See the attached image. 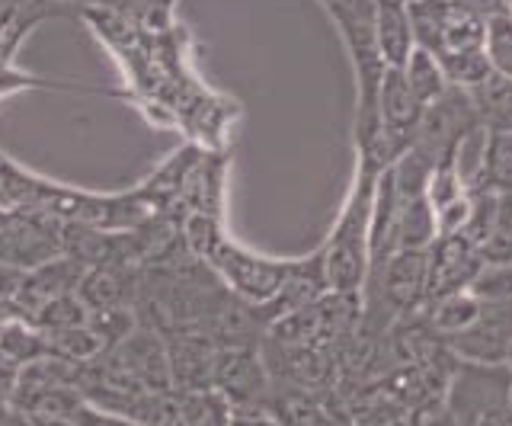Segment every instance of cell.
I'll list each match as a JSON object with an SVG mask.
<instances>
[{
  "label": "cell",
  "instance_id": "6da1fadb",
  "mask_svg": "<svg viewBox=\"0 0 512 426\" xmlns=\"http://www.w3.org/2000/svg\"><path fill=\"white\" fill-rule=\"evenodd\" d=\"M183 241L192 257L208 263V270L218 273L224 286L244 298V302H250L253 308L269 305L272 298L288 286V279L295 273V263L256 257L240 244H234L228 234H224L221 218H212V215L189 212L183 218Z\"/></svg>",
  "mask_w": 512,
  "mask_h": 426
},
{
  "label": "cell",
  "instance_id": "7a4b0ae2",
  "mask_svg": "<svg viewBox=\"0 0 512 426\" xmlns=\"http://www.w3.org/2000/svg\"><path fill=\"white\" fill-rule=\"evenodd\" d=\"M378 173L381 170L375 164L359 161L356 186H352L340 222L324 247L327 289L336 295H359L368 282V228H372Z\"/></svg>",
  "mask_w": 512,
  "mask_h": 426
},
{
  "label": "cell",
  "instance_id": "3957f363",
  "mask_svg": "<svg viewBox=\"0 0 512 426\" xmlns=\"http://www.w3.org/2000/svg\"><path fill=\"white\" fill-rule=\"evenodd\" d=\"M407 10L416 45L429 49L439 61L484 49L487 17L468 0H410Z\"/></svg>",
  "mask_w": 512,
  "mask_h": 426
},
{
  "label": "cell",
  "instance_id": "277c9868",
  "mask_svg": "<svg viewBox=\"0 0 512 426\" xmlns=\"http://www.w3.org/2000/svg\"><path fill=\"white\" fill-rule=\"evenodd\" d=\"M477 122L480 119H477L471 93L464 87H448L436 103L426 106L410 148L426 154L432 164H442V161H448V154H452V148L458 145V138L468 129H474Z\"/></svg>",
  "mask_w": 512,
  "mask_h": 426
},
{
  "label": "cell",
  "instance_id": "5b68a950",
  "mask_svg": "<svg viewBox=\"0 0 512 426\" xmlns=\"http://www.w3.org/2000/svg\"><path fill=\"white\" fill-rule=\"evenodd\" d=\"M426 113V103L410 90L407 77L400 68H384L378 87V116L381 132L388 148L394 151V161L413 145V135L420 129V119Z\"/></svg>",
  "mask_w": 512,
  "mask_h": 426
},
{
  "label": "cell",
  "instance_id": "8992f818",
  "mask_svg": "<svg viewBox=\"0 0 512 426\" xmlns=\"http://www.w3.org/2000/svg\"><path fill=\"white\" fill-rule=\"evenodd\" d=\"M512 343V298L503 302H480L477 321L448 337V346L458 359L468 362H506V350Z\"/></svg>",
  "mask_w": 512,
  "mask_h": 426
},
{
  "label": "cell",
  "instance_id": "52a82bcc",
  "mask_svg": "<svg viewBox=\"0 0 512 426\" xmlns=\"http://www.w3.org/2000/svg\"><path fill=\"white\" fill-rule=\"evenodd\" d=\"M480 257L477 244L468 234H442L436 244L429 247V282H426V302L452 292H464L477 276Z\"/></svg>",
  "mask_w": 512,
  "mask_h": 426
},
{
  "label": "cell",
  "instance_id": "ba28073f",
  "mask_svg": "<svg viewBox=\"0 0 512 426\" xmlns=\"http://www.w3.org/2000/svg\"><path fill=\"white\" fill-rule=\"evenodd\" d=\"M368 279L378 282V289L397 314L426 305V282H429V250H397L384 260Z\"/></svg>",
  "mask_w": 512,
  "mask_h": 426
},
{
  "label": "cell",
  "instance_id": "9c48e42d",
  "mask_svg": "<svg viewBox=\"0 0 512 426\" xmlns=\"http://www.w3.org/2000/svg\"><path fill=\"white\" fill-rule=\"evenodd\" d=\"M84 273H87V263H80L71 254H58V257L26 270L23 282H20V292H16V305H20L23 318L29 321L32 314L52 302V298L74 295L80 289Z\"/></svg>",
  "mask_w": 512,
  "mask_h": 426
},
{
  "label": "cell",
  "instance_id": "30bf717a",
  "mask_svg": "<svg viewBox=\"0 0 512 426\" xmlns=\"http://www.w3.org/2000/svg\"><path fill=\"white\" fill-rule=\"evenodd\" d=\"M212 385L231 401L234 410H244V404H253L263 398L266 375H263L260 359L253 356V350L231 346V350H218V356H215Z\"/></svg>",
  "mask_w": 512,
  "mask_h": 426
},
{
  "label": "cell",
  "instance_id": "8fae6325",
  "mask_svg": "<svg viewBox=\"0 0 512 426\" xmlns=\"http://www.w3.org/2000/svg\"><path fill=\"white\" fill-rule=\"evenodd\" d=\"M234 407L224 394L208 388H183L176 398H164L157 426H231Z\"/></svg>",
  "mask_w": 512,
  "mask_h": 426
},
{
  "label": "cell",
  "instance_id": "7c38bea8",
  "mask_svg": "<svg viewBox=\"0 0 512 426\" xmlns=\"http://www.w3.org/2000/svg\"><path fill=\"white\" fill-rule=\"evenodd\" d=\"M224 173H228V157L221 151H202L199 161L192 164L189 177L183 183L180 205L183 215L199 212L221 218V202H224Z\"/></svg>",
  "mask_w": 512,
  "mask_h": 426
},
{
  "label": "cell",
  "instance_id": "4fadbf2b",
  "mask_svg": "<svg viewBox=\"0 0 512 426\" xmlns=\"http://www.w3.org/2000/svg\"><path fill=\"white\" fill-rule=\"evenodd\" d=\"M80 302L87 308H116L132 305L138 295L135 266L132 263H96L87 266L84 279H80Z\"/></svg>",
  "mask_w": 512,
  "mask_h": 426
},
{
  "label": "cell",
  "instance_id": "5bb4252c",
  "mask_svg": "<svg viewBox=\"0 0 512 426\" xmlns=\"http://www.w3.org/2000/svg\"><path fill=\"white\" fill-rule=\"evenodd\" d=\"M375 36L378 52L388 68H404L410 52L416 49L410 10L400 0H375Z\"/></svg>",
  "mask_w": 512,
  "mask_h": 426
},
{
  "label": "cell",
  "instance_id": "9a60e30c",
  "mask_svg": "<svg viewBox=\"0 0 512 426\" xmlns=\"http://www.w3.org/2000/svg\"><path fill=\"white\" fill-rule=\"evenodd\" d=\"M397 250H429L439 238V218L432 209L429 196H410L400 199L397 196Z\"/></svg>",
  "mask_w": 512,
  "mask_h": 426
},
{
  "label": "cell",
  "instance_id": "2e32d148",
  "mask_svg": "<svg viewBox=\"0 0 512 426\" xmlns=\"http://www.w3.org/2000/svg\"><path fill=\"white\" fill-rule=\"evenodd\" d=\"M468 93L480 125H487L490 132H512V77L490 71L487 81H480Z\"/></svg>",
  "mask_w": 512,
  "mask_h": 426
},
{
  "label": "cell",
  "instance_id": "e0dca14e",
  "mask_svg": "<svg viewBox=\"0 0 512 426\" xmlns=\"http://www.w3.org/2000/svg\"><path fill=\"white\" fill-rule=\"evenodd\" d=\"M426 308H429V311H426L429 327L448 340V337L461 334V330H468V327L477 321V314H480V298L464 289V292H452V295L432 298V302H426Z\"/></svg>",
  "mask_w": 512,
  "mask_h": 426
},
{
  "label": "cell",
  "instance_id": "ac0fdd59",
  "mask_svg": "<svg viewBox=\"0 0 512 426\" xmlns=\"http://www.w3.org/2000/svg\"><path fill=\"white\" fill-rule=\"evenodd\" d=\"M487 141H490V129L477 122L474 129H468L458 138V145L452 148V154H448V164H452V170L458 173V180L464 183L468 193H474V189L484 186Z\"/></svg>",
  "mask_w": 512,
  "mask_h": 426
},
{
  "label": "cell",
  "instance_id": "d6986e66",
  "mask_svg": "<svg viewBox=\"0 0 512 426\" xmlns=\"http://www.w3.org/2000/svg\"><path fill=\"white\" fill-rule=\"evenodd\" d=\"M404 71V77H407V84H410V90L420 97L426 106L429 103H436L442 93L452 87L448 84V77H445V71H442V61L432 55L429 49H423V45H416V49L410 52V58H407V65L400 68Z\"/></svg>",
  "mask_w": 512,
  "mask_h": 426
},
{
  "label": "cell",
  "instance_id": "ffe728a7",
  "mask_svg": "<svg viewBox=\"0 0 512 426\" xmlns=\"http://www.w3.org/2000/svg\"><path fill=\"white\" fill-rule=\"evenodd\" d=\"M0 353L16 366H26L32 359L48 356V343L42 330L26 318H7L0 324Z\"/></svg>",
  "mask_w": 512,
  "mask_h": 426
},
{
  "label": "cell",
  "instance_id": "44dd1931",
  "mask_svg": "<svg viewBox=\"0 0 512 426\" xmlns=\"http://www.w3.org/2000/svg\"><path fill=\"white\" fill-rule=\"evenodd\" d=\"M484 186L500 196H512V132H490Z\"/></svg>",
  "mask_w": 512,
  "mask_h": 426
},
{
  "label": "cell",
  "instance_id": "7402d4cb",
  "mask_svg": "<svg viewBox=\"0 0 512 426\" xmlns=\"http://www.w3.org/2000/svg\"><path fill=\"white\" fill-rule=\"evenodd\" d=\"M87 327L100 337L103 350L119 346L128 334L135 330V311L132 305H116V308H90Z\"/></svg>",
  "mask_w": 512,
  "mask_h": 426
},
{
  "label": "cell",
  "instance_id": "603a6c76",
  "mask_svg": "<svg viewBox=\"0 0 512 426\" xmlns=\"http://www.w3.org/2000/svg\"><path fill=\"white\" fill-rule=\"evenodd\" d=\"M468 292L477 295L480 302H503V298H512V257L480 263Z\"/></svg>",
  "mask_w": 512,
  "mask_h": 426
},
{
  "label": "cell",
  "instance_id": "cb8c5ba5",
  "mask_svg": "<svg viewBox=\"0 0 512 426\" xmlns=\"http://www.w3.org/2000/svg\"><path fill=\"white\" fill-rule=\"evenodd\" d=\"M484 52L496 74L512 77V17L509 13H490L487 17Z\"/></svg>",
  "mask_w": 512,
  "mask_h": 426
},
{
  "label": "cell",
  "instance_id": "d4e9b609",
  "mask_svg": "<svg viewBox=\"0 0 512 426\" xmlns=\"http://www.w3.org/2000/svg\"><path fill=\"white\" fill-rule=\"evenodd\" d=\"M87 314L90 308L80 302V295H61L52 298L48 305H42L36 314H32V324L39 330H64V327H77V324H87Z\"/></svg>",
  "mask_w": 512,
  "mask_h": 426
},
{
  "label": "cell",
  "instance_id": "484cf974",
  "mask_svg": "<svg viewBox=\"0 0 512 426\" xmlns=\"http://www.w3.org/2000/svg\"><path fill=\"white\" fill-rule=\"evenodd\" d=\"M442 71H445L448 84H452V87L471 90L480 81H487V74L493 68L487 61V52L480 49V52H461V55H452V58H442Z\"/></svg>",
  "mask_w": 512,
  "mask_h": 426
},
{
  "label": "cell",
  "instance_id": "4316f807",
  "mask_svg": "<svg viewBox=\"0 0 512 426\" xmlns=\"http://www.w3.org/2000/svg\"><path fill=\"white\" fill-rule=\"evenodd\" d=\"M279 423L282 426H333V420L320 410L317 401H311L308 394H288L279 401Z\"/></svg>",
  "mask_w": 512,
  "mask_h": 426
},
{
  "label": "cell",
  "instance_id": "83f0119b",
  "mask_svg": "<svg viewBox=\"0 0 512 426\" xmlns=\"http://www.w3.org/2000/svg\"><path fill=\"white\" fill-rule=\"evenodd\" d=\"M23 273L26 270H16V266L0 263V305L13 302V298H16V292H20V282H23Z\"/></svg>",
  "mask_w": 512,
  "mask_h": 426
},
{
  "label": "cell",
  "instance_id": "f1b7e54d",
  "mask_svg": "<svg viewBox=\"0 0 512 426\" xmlns=\"http://www.w3.org/2000/svg\"><path fill=\"white\" fill-rule=\"evenodd\" d=\"M231 426H282L272 414H263V410H234Z\"/></svg>",
  "mask_w": 512,
  "mask_h": 426
},
{
  "label": "cell",
  "instance_id": "f546056e",
  "mask_svg": "<svg viewBox=\"0 0 512 426\" xmlns=\"http://www.w3.org/2000/svg\"><path fill=\"white\" fill-rule=\"evenodd\" d=\"M420 426H461V423L455 420V414L448 407H439L436 414H429L426 420H420Z\"/></svg>",
  "mask_w": 512,
  "mask_h": 426
},
{
  "label": "cell",
  "instance_id": "4dcf8cb0",
  "mask_svg": "<svg viewBox=\"0 0 512 426\" xmlns=\"http://www.w3.org/2000/svg\"><path fill=\"white\" fill-rule=\"evenodd\" d=\"M55 4H64V7H74V10H80V7H87L90 0H55Z\"/></svg>",
  "mask_w": 512,
  "mask_h": 426
},
{
  "label": "cell",
  "instance_id": "1f68e13d",
  "mask_svg": "<svg viewBox=\"0 0 512 426\" xmlns=\"http://www.w3.org/2000/svg\"><path fill=\"white\" fill-rule=\"evenodd\" d=\"M506 366H509V372H512V343H509V350H506Z\"/></svg>",
  "mask_w": 512,
  "mask_h": 426
},
{
  "label": "cell",
  "instance_id": "d6a6232c",
  "mask_svg": "<svg viewBox=\"0 0 512 426\" xmlns=\"http://www.w3.org/2000/svg\"><path fill=\"white\" fill-rule=\"evenodd\" d=\"M400 4H410V0H400Z\"/></svg>",
  "mask_w": 512,
  "mask_h": 426
},
{
  "label": "cell",
  "instance_id": "836d02e7",
  "mask_svg": "<svg viewBox=\"0 0 512 426\" xmlns=\"http://www.w3.org/2000/svg\"><path fill=\"white\" fill-rule=\"evenodd\" d=\"M506 4H512V0H506Z\"/></svg>",
  "mask_w": 512,
  "mask_h": 426
},
{
  "label": "cell",
  "instance_id": "e575fe53",
  "mask_svg": "<svg viewBox=\"0 0 512 426\" xmlns=\"http://www.w3.org/2000/svg\"><path fill=\"white\" fill-rule=\"evenodd\" d=\"M90 4H96V0H90Z\"/></svg>",
  "mask_w": 512,
  "mask_h": 426
}]
</instances>
